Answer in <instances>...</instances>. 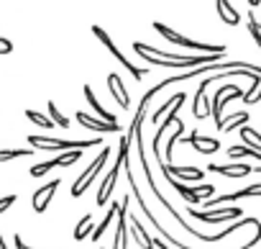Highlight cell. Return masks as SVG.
<instances>
[{"instance_id":"cb8c5ba5","label":"cell","mask_w":261,"mask_h":249,"mask_svg":"<svg viewBox=\"0 0 261 249\" xmlns=\"http://www.w3.org/2000/svg\"><path fill=\"white\" fill-rule=\"evenodd\" d=\"M228 157H230V160H241V157H253V160H258V162H261V152H253V149H248V147H243V144L228 147Z\"/></svg>"},{"instance_id":"d6986e66","label":"cell","mask_w":261,"mask_h":249,"mask_svg":"<svg viewBox=\"0 0 261 249\" xmlns=\"http://www.w3.org/2000/svg\"><path fill=\"white\" fill-rule=\"evenodd\" d=\"M248 118H251V113H248V110H238V113H230L228 118H223V131H225V134H233V131L243 129L246 123H248Z\"/></svg>"},{"instance_id":"ba28073f","label":"cell","mask_w":261,"mask_h":249,"mask_svg":"<svg viewBox=\"0 0 261 249\" xmlns=\"http://www.w3.org/2000/svg\"><path fill=\"white\" fill-rule=\"evenodd\" d=\"M187 216H192L195 221L202 223H228V221H238L243 216L241 208H220V211H200V208H187Z\"/></svg>"},{"instance_id":"5b68a950","label":"cell","mask_w":261,"mask_h":249,"mask_svg":"<svg viewBox=\"0 0 261 249\" xmlns=\"http://www.w3.org/2000/svg\"><path fill=\"white\" fill-rule=\"evenodd\" d=\"M92 34L97 36V41H102V44H105V49H108V52H110V54L118 59V64H120V67H125V72H130V77H134L136 82H141V80L146 77V72H149V70H146V67H136L134 62H130V59H128V57L120 52V47H118V44L110 39V34H108L102 26H97V24H95V26H92Z\"/></svg>"},{"instance_id":"277c9868","label":"cell","mask_w":261,"mask_h":249,"mask_svg":"<svg viewBox=\"0 0 261 249\" xmlns=\"http://www.w3.org/2000/svg\"><path fill=\"white\" fill-rule=\"evenodd\" d=\"M130 142H134V139H130L128 134H123V139H120V152H118V157H115L110 172L105 175V180H102V185H100V190H97V195H95V203H97V206H105V203L110 200V195H113V190H115V183H118V172L123 170V165H125V160H128V147H130Z\"/></svg>"},{"instance_id":"6da1fadb","label":"cell","mask_w":261,"mask_h":249,"mask_svg":"<svg viewBox=\"0 0 261 249\" xmlns=\"http://www.w3.org/2000/svg\"><path fill=\"white\" fill-rule=\"evenodd\" d=\"M136 139H139V162H141V170H144V175H146V183H149V188H151V193H154V198L167 208V213L179 223V229H185L190 236H195L197 241H205V244H215V241H220V239H228L233 231H241L243 226H261V221L256 218V216H243L241 221H236V223H230L228 229H223L220 234H202V231H197V229H192L190 223H187V218L185 216H179V211H174V206L167 200V195L159 190V185H156V180H154V172H151V165H149V157H146V152H144V139H141V129L136 131Z\"/></svg>"},{"instance_id":"8fae6325","label":"cell","mask_w":261,"mask_h":249,"mask_svg":"<svg viewBox=\"0 0 261 249\" xmlns=\"http://www.w3.org/2000/svg\"><path fill=\"white\" fill-rule=\"evenodd\" d=\"M156 165H159V170L164 172V175H169V177H177L179 175V183H197V180H202L205 175H202V170L200 167H177V165H164V160H154Z\"/></svg>"},{"instance_id":"f546056e","label":"cell","mask_w":261,"mask_h":249,"mask_svg":"<svg viewBox=\"0 0 261 249\" xmlns=\"http://www.w3.org/2000/svg\"><path fill=\"white\" fill-rule=\"evenodd\" d=\"M13 52V44L8 41V39H0V57H6V54H11Z\"/></svg>"},{"instance_id":"603a6c76","label":"cell","mask_w":261,"mask_h":249,"mask_svg":"<svg viewBox=\"0 0 261 249\" xmlns=\"http://www.w3.org/2000/svg\"><path fill=\"white\" fill-rule=\"evenodd\" d=\"M80 160H82V152H80V149H72V152L57 154L54 160H49V165H51V170H54V167H69V165H74V162H80Z\"/></svg>"},{"instance_id":"ffe728a7","label":"cell","mask_w":261,"mask_h":249,"mask_svg":"<svg viewBox=\"0 0 261 249\" xmlns=\"http://www.w3.org/2000/svg\"><path fill=\"white\" fill-rule=\"evenodd\" d=\"M215 11H218V16H220L223 24H228V26H238L241 16H238V11L233 8V3H228V0H218V3H215Z\"/></svg>"},{"instance_id":"7a4b0ae2","label":"cell","mask_w":261,"mask_h":249,"mask_svg":"<svg viewBox=\"0 0 261 249\" xmlns=\"http://www.w3.org/2000/svg\"><path fill=\"white\" fill-rule=\"evenodd\" d=\"M134 52L139 57H144L149 64H159V67H205V64H215V62H225V54H179V52H164V49H154L144 41H134Z\"/></svg>"},{"instance_id":"3957f363","label":"cell","mask_w":261,"mask_h":249,"mask_svg":"<svg viewBox=\"0 0 261 249\" xmlns=\"http://www.w3.org/2000/svg\"><path fill=\"white\" fill-rule=\"evenodd\" d=\"M102 139H80V142H72V139H54V137H44V134H29V144L31 149H41V152H72V149H90V147H97Z\"/></svg>"},{"instance_id":"836d02e7","label":"cell","mask_w":261,"mask_h":249,"mask_svg":"<svg viewBox=\"0 0 261 249\" xmlns=\"http://www.w3.org/2000/svg\"><path fill=\"white\" fill-rule=\"evenodd\" d=\"M253 172H256V175H261V165H256V167H253Z\"/></svg>"},{"instance_id":"e0dca14e","label":"cell","mask_w":261,"mask_h":249,"mask_svg":"<svg viewBox=\"0 0 261 249\" xmlns=\"http://www.w3.org/2000/svg\"><path fill=\"white\" fill-rule=\"evenodd\" d=\"M128 223H130V234H134V239L139 241L141 249H154V239L149 236V231L144 229V223L139 221L136 213H128Z\"/></svg>"},{"instance_id":"2e32d148","label":"cell","mask_w":261,"mask_h":249,"mask_svg":"<svg viewBox=\"0 0 261 249\" xmlns=\"http://www.w3.org/2000/svg\"><path fill=\"white\" fill-rule=\"evenodd\" d=\"M210 172H215V175H225V177H246V175H251L253 172V167H248V165H243V162H233V165H210L207 167Z\"/></svg>"},{"instance_id":"4fadbf2b","label":"cell","mask_w":261,"mask_h":249,"mask_svg":"<svg viewBox=\"0 0 261 249\" xmlns=\"http://www.w3.org/2000/svg\"><path fill=\"white\" fill-rule=\"evenodd\" d=\"M59 185H62V180L57 177V180L46 183L44 188H39V190L34 193V198H31V206H34V211H36V213H44V211L49 208V203H51L54 193L59 190Z\"/></svg>"},{"instance_id":"1f68e13d","label":"cell","mask_w":261,"mask_h":249,"mask_svg":"<svg viewBox=\"0 0 261 249\" xmlns=\"http://www.w3.org/2000/svg\"><path fill=\"white\" fill-rule=\"evenodd\" d=\"M151 239H154V236H151ZM154 246H156V249H169V246H167L162 239H154Z\"/></svg>"},{"instance_id":"9a60e30c","label":"cell","mask_w":261,"mask_h":249,"mask_svg":"<svg viewBox=\"0 0 261 249\" xmlns=\"http://www.w3.org/2000/svg\"><path fill=\"white\" fill-rule=\"evenodd\" d=\"M82 93H85V100L90 103V108L97 113V118H100V121H105V123H118V116L102 108V103H100V100H97V95L92 93V85H85V87H82Z\"/></svg>"},{"instance_id":"8992f818","label":"cell","mask_w":261,"mask_h":249,"mask_svg":"<svg viewBox=\"0 0 261 249\" xmlns=\"http://www.w3.org/2000/svg\"><path fill=\"white\" fill-rule=\"evenodd\" d=\"M154 31H159L167 41H172V44H179V47H185V49H197L200 54H225V47L220 44H202V41H195V39H190V36H182V34H177V31H172L169 26H164V24H159V21H154Z\"/></svg>"},{"instance_id":"44dd1931","label":"cell","mask_w":261,"mask_h":249,"mask_svg":"<svg viewBox=\"0 0 261 249\" xmlns=\"http://www.w3.org/2000/svg\"><path fill=\"white\" fill-rule=\"evenodd\" d=\"M92 231H95V223H92V213H85L80 221H77V226H74V241H82V239H87V236H92Z\"/></svg>"},{"instance_id":"d4e9b609","label":"cell","mask_w":261,"mask_h":249,"mask_svg":"<svg viewBox=\"0 0 261 249\" xmlns=\"http://www.w3.org/2000/svg\"><path fill=\"white\" fill-rule=\"evenodd\" d=\"M49 118H51L54 126H59V129H69V118H67L64 113H59V108H57L54 100H49Z\"/></svg>"},{"instance_id":"7402d4cb","label":"cell","mask_w":261,"mask_h":249,"mask_svg":"<svg viewBox=\"0 0 261 249\" xmlns=\"http://www.w3.org/2000/svg\"><path fill=\"white\" fill-rule=\"evenodd\" d=\"M185 98H187L185 93H174V95H172L167 103H162V105L154 110V123H156V126H159V116H167V113H169L174 105H182V103H185Z\"/></svg>"},{"instance_id":"30bf717a","label":"cell","mask_w":261,"mask_h":249,"mask_svg":"<svg viewBox=\"0 0 261 249\" xmlns=\"http://www.w3.org/2000/svg\"><path fill=\"white\" fill-rule=\"evenodd\" d=\"M256 195H261V183L248 185V188L236 190V193H228V195L210 198V200H205V208H200V211H215V208H220V203H228V200H243V198H256Z\"/></svg>"},{"instance_id":"d6a6232c","label":"cell","mask_w":261,"mask_h":249,"mask_svg":"<svg viewBox=\"0 0 261 249\" xmlns=\"http://www.w3.org/2000/svg\"><path fill=\"white\" fill-rule=\"evenodd\" d=\"M0 249H8V246H6V239H3V234H0Z\"/></svg>"},{"instance_id":"ac0fdd59","label":"cell","mask_w":261,"mask_h":249,"mask_svg":"<svg viewBox=\"0 0 261 249\" xmlns=\"http://www.w3.org/2000/svg\"><path fill=\"white\" fill-rule=\"evenodd\" d=\"M118 213H120V203H118V200H113V203L108 206V213L102 216V221H100V223L95 226V231H92V236H90V239H92L95 244H97V241L102 239V234H105V229H108V226L113 223V218H115Z\"/></svg>"},{"instance_id":"9c48e42d","label":"cell","mask_w":261,"mask_h":249,"mask_svg":"<svg viewBox=\"0 0 261 249\" xmlns=\"http://www.w3.org/2000/svg\"><path fill=\"white\" fill-rule=\"evenodd\" d=\"M179 144H190L197 154H215V152L220 149V139L207 137V134H200V131H192V134L182 137Z\"/></svg>"},{"instance_id":"4dcf8cb0","label":"cell","mask_w":261,"mask_h":249,"mask_svg":"<svg viewBox=\"0 0 261 249\" xmlns=\"http://www.w3.org/2000/svg\"><path fill=\"white\" fill-rule=\"evenodd\" d=\"M13 241H16V249H34V246H29V244L23 241V236H21V234H16V236H13Z\"/></svg>"},{"instance_id":"5bb4252c","label":"cell","mask_w":261,"mask_h":249,"mask_svg":"<svg viewBox=\"0 0 261 249\" xmlns=\"http://www.w3.org/2000/svg\"><path fill=\"white\" fill-rule=\"evenodd\" d=\"M108 87H110V95L115 98V103L123 110H128L130 108V95H128V90H125V85H123V80H120L118 72H110L108 75Z\"/></svg>"},{"instance_id":"4316f807","label":"cell","mask_w":261,"mask_h":249,"mask_svg":"<svg viewBox=\"0 0 261 249\" xmlns=\"http://www.w3.org/2000/svg\"><path fill=\"white\" fill-rule=\"evenodd\" d=\"M34 149H0V162H11V160H21V157H31Z\"/></svg>"},{"instance_id":"52a82bcc","label":"cell","mask_w":261,"mask_h":249,"mask_svg":"<svg viewBox=\"0 0 261 249\" xmlns=\"http://www.w3.org/2000/svg\"><path fill=\"white\" fill-rule=\"evenodd\" d=\"M108 160H110V147H102L100 154L90 162V167H87L82 175H77V180H74V185H72V198H82V195L90 190V185L95 183L97 172L102 170V165H105Z\"/></svg>"},{"instance_id":"484cf974","label":"cell","mask_w":261,"mask_h":249,"mask_svg":"<svg viewBox=\"0 0 261 249\" xmlns=\"http://www.w3.org/2000/svg\"><path fill=\"white\" fill-rule=\"evenodd\" d=\"M26 118H29L31 123H36V126H41V129H54L51 118H46L44 113H39V110H34V108H29V110H26Z\"/></svg>"},{"instance_id":"7c38bea8","label":"cell","mask_w":261,"mask_h":249,"mask_svg":"<svg viewBox=\"0 0 261 249\" xmlns=\"http://www.w3.org/2000/svg\"><path fill=\"white\" fill-rule=\"evenodd\" d=\"M77 123H82L85 129L97 131V134H120V131H123L120 123H105V121L92 118V116H87V113H82V110H77Z\"/></svg>"},{"instance_id":"f1b7e54d","label":"cell","mask_w":261,"mask_h":249,"mask_svg":"<svg viewBox=\"0 0 261 249\" xmlns=\"http://www.w3.org/2000/svg\"><path fill=\"white\" fill-rule=\"evenodd\" d=\"M13 203H16V195H3V198H0V213L8 211Z\"/></svg>"},{"instance_id":"83f0119b","label":"cell","mask_w":261,"mask_h":249,"mask_svg":"<svg viewBox=\"0 0 261 249\" xmlns=\"http://www.w3.org/2000/svg\"><path fill=\"white\" fill-rule=\"evenodd\" d=\"M248 34L253 36L256 47L261 49V26H258V21L253 18V11H248Z\"/></svg>"}]
</instances>
